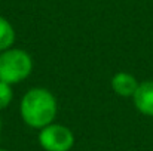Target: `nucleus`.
<instances>
[{"label": "nucleus", "instance_id": "obj_1", "mask_svg": "<svg viewBox=\"0 0 153 151\" xmlns=\"http://www.w3.org/2000/svg\"><path fill=\"white\" fill-rule=\"evenodd\" d=\"M56 99L51 91L45 88H33L22 96L19 114L22 122L34 129H43L53 123L56 116Z\"/></svg>", "mask_w": 153, "mask_h": 151}, {"label": "nucleus", "instance_id": "obj_2", "mask_svg": "<svg viewBox=\"0 0 153 151\" xmlns=\"http://www.w3.org/2000/svg\"><path fill=\"white\" fill-rule=\"evenodd\" d=\"M33 71V59L28 52L16 48L0 52V82L18 85Z\"/></svg>", "mask_w": 153, "mask_h": 151}, {"label": "nucleus", "instance_id": "obj_3", "mask_svg": "<svg viewBox=\"0 0 153 151\" xmlns=\"http://www.w3.org/2000/svg\"><path fill=\"white\" fill-rule=\"evenodd\" d=\"M39 144L45 151H70L74 145V135L67 126L51 123L40 129Z\"/></svg>", "mask_w": 153, "mask_h": 151}, {"label": "nucleus", "instance_id": "obj_4", "mask_svg": "<svg viewBox=\"0 0 153 151\" xmlns=\"http://www.w3.org/2000/svg\"><path fill=\"white\" fill-rule=\"evenodd\" d=\"M110 85H111V89L116 95L123 96V98H132L134 94L137 92L140 83L137 82V79L132 74L120 71L111 77Z\"/></svg>", "mask_w": 153, "mask_h": 151}, {"label": "nucleus", "instance_id": "obj_5", "mask_svg": "<svg viewBox=\"0 0 153 151\" xmlns=\"http://www.w3.org/2000/svg\"><path fill=\"white\" fill-rule=\"evenodd\" d=\"M132 99L135 108L141 114L153 117V80H146L140 83Z\"/></svg>", "mask_w": 153, "mask_h": 151}, {"label": "nucleus", "instance_id": "obj_6", "mask_svg": "<svg viewBox=\"0 0 153 151\" xmlns=\"http://www.w3.org/2000/svg\"><path fill=\"white\" fill-rule=\"evenodd\" d=\"M15 42V30L10 25V22L0 16V52L12 48Z\"/></svg>", "mask_w": 153, "mask_h": 151}, {"label": "nucleus", "instance_id": "obj_7", "mask_svg": "<svg viewBox=\"0 0 153 151\" xmlns=\"http://www.w3.org/2000/svg\"><path fill=\"white\" fill-rule=\"evenodd\" d=\"M12 99H13L12 85L0 82V110H4L6 107H9Z\"/></svg>", "mask_w": 153, "mask_h": 151}, {"label": "nucleus", "instance_id": "obj_8", "mask_svg": "<svg viewBox=\"0 0 153 151\" xmlns=\"http://www.w3.org/2000/svg\"><path fill=\"white\" fill-rule=\"evenodd\" d=\"M0 130H1V119H0Z\"/></svg>", "mask_w": 153, "mask_h": 151}, {"label": "nucleus", "instance_id": "obj_9", "mask_svg": "<svg viewBox=\"0 0 153 151\" xmlns=\"http://www.w3.org/2000/svg\"><path fill=\"white\" fill-rule=\"evenodd\" d=\"M0 151H9V150H4V148H0Z\"/></svg>", "mask_w": 153, "mask_h": 151}]
</instances>
